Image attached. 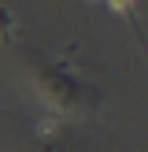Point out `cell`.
<instances>
[{
	"instance_id": "cell-2",
	"label": "cell",
	"mask_w": 148,
	"mask_h": 152,
	"mask_svg": "<svg viewBox=\"0 0 148 152\" xmlns=\"http://www.w3.org/2000/svg\"><path fill=\"white\" fill-rule=\"evenodd\" d=\"M15 34H19V22H15L11 7H4V4H0V41H4V45H11V41H15Z\"/></svg>"
},
{
	"instance_id": "cell-1",
	"label": "cell",
	"mask_w": 148,
	"mask_h": 152,
	"mask_svg": "<svg viewBox=\"0 0 148 152\" xmlns=\"http://www.w3.org/2000/svg\"><path fill=\"white\" fill-rule=\"evenodd\" d=\"M30 86L52 115H89L104 96L100 86L89 74H81L78 63H70L63 56L30 59Z\"/></svg>"
},
{
	"instance_id": "cell-3",
	"label": "cell",
	"mask_w": 148,
	"mask_h": 152,
	"mask_svg": "<svg viewBox=\"0 0 148 152\" xmlns=\"http://www.w3.org/2000/svg\"><path fill=\"white\" fill-rule=\"evenodd\" d=\"M111 11H118L122 19H130V26H137V15H133V0H107Z\"/></svg>"
}]
</instances>
